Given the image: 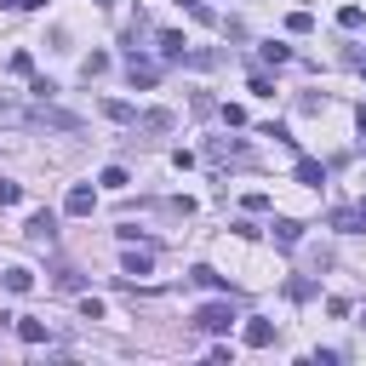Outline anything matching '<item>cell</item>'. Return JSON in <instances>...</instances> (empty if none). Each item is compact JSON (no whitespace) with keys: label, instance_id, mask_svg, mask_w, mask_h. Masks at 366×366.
<instances>
[{"label":"cell","instance_id":"4fadbf2b","mask_svg":"<svg viewBox=\"0 0 366 366\" xmlns=\"http://www.w3.org/2000/svg\"><path fill=\"white\" fill-rule=\"evenodd\" d=\"M263 63H274V69H281V63H292V46H281V40H269V46H263Z\"/></svg>","mask_w":366,"mask_h":366},{"label":"cell","instance_id":"52a82bcc","mask_svg":"<svg viewBox=\"0 0 366 366\" xmlns=\"http://www.w3.org/2000/svg\"><path fill=\"white\" fill-rule=\"evenodd\" d=\"M269 235H274V246H298V241H303V223L281 217V223H269Z\"/></svg>","mask_w":366,"mask_h":366},{"label":"cell","instance_id":"9c48e42d","mask_svg":"<svg viewBox=\"0 0 366 366\" xmlns=\"http://www.w3.org/2000/svg\"><path fill=\"white\" fill-rule=\"evenodd\" d=\"M298 183H309V189H320V183H327V166H320V160H298Z\"/></svg>","mask_w":366,"mask_h":366},{"label":"cell","instance_id":"8fae6325","mask_svg":"<svg viewBox=\"0 0 366 366\" xmlns=\"http://www.w3.org/2000/svg\"><path fill=\"white\" fill-rule=\"evenodd\" d=\"M137 126H144V132H172V115L166 109H149V115H137Z\"/></svg>","mask_w":366,"mask_h":366},{"label":"cell","instance_id":"277c9868","mask_svg":"<svg viewBox=\"0 0 366 366\" xmlns=\"http://www.w3.org/2000/svg\"><path fill=\"white\" fill-rule=\"evenodd\" d=\"M23 229H29V241H34V246H52V235H58V217H52V212H34Z\"/></svg>","mask_w":366,"mask_h":366},{"label":"cell","instance_id":"9a60e30c","mask_svg":"<svg viewBox=\"0 0 366 366\" xmlns=\"http://www.w3.org/2000/svg\"><path fill=\"white\" fill-rule=\"evenodd\" d=\"M98 183H103V189H126L132 177H126V166H103V177H98Z\"/></svg>","mask_w":366,"mask_h":366},{"label":"cell","instance_id":"7c38bea8","mask_svg":"<svg viewBox=\"0 0 366 366\" xmlns=\"http://www.w3.org/2000/svg\"><path fill=\"white\" fill-rule=\"evenodd\" d=\"M0 281H6V292H29V286H34V274H29V269H6Z\"/></svg>","mask_w":366,"mask_h":366},{"label":"cell","instance_id":"ffe728a7","mask_svg":"<svg viewBox=\"0 0 366 366\" xmlns=\"http://www.w3.org/2000/svg\"><path fill=\"white\" fill-rule=\"evenodd\" d=\"M286 29H292V34H309V29H315V18H309V12H292V18H286Z\"/></svg>","mask_w":366,"mask_h":366},{"label":"cell","instance_id":"30bf717a","mask_svg":"<svg viewBox=\"0 0 366 366\" xmlns=\"http://www.w3.org/2000/svg\"><path fill=\"white\" fill-rule=\"evenodd\" d=\"M18 338H23V343H46V327H40V320H29V315H18Z\"/></svg>","mask_w":366,"mask_h":366},{"label":"cell","instance_id":"2e32d148","mask_svg":"<svg viewBox=\"0 0 366 366\" xmlns=\"http://www.w3.org/2000/svg\"><path fill=\"white\" fill-rule=\"evenodd\" d=\"M23 201V183H12V177H0V206H18Z\"/></svg>","mask_w":366,"mask_h":366},{"label":"cell","instance_id":"603a6c76","mask_svg":"<svg viewBox=\"0 0 366 366\" xmlns=\"http://www.w3.org/2000/svg\"><path fill=\"white\" fill-rule=\"evenodd\" d=\"M355 126H360V132H366V103H360V109H355Z\"/></svg>","mask_w":366,"mask_h":366},{"label":"cell","instance_id":"d6986e66","mask_svg":"<svg viewBox=\"0 0 366 366\" xmlns=\"http://www.w3.org/2000/svg\"><path fill=\"white\" fill-rule=\"evenodd\" d=\"M338 23H343V29H360V23H366V12H360V6H343V12H338Z\"/></svg>","mask_w":366,"mask_h":366},{"label":"cell","instance_id":"6da1fadb","mask_svg":"<svg viewBox=\"0 0 366 366\" xmlns=\"http://www.w3.org/2000/svg\"><path fill=\"white\" fill-rule=\"evenodd\" d=\"M195 327L201 332H229V327H235V303H201L195 309Z\"/></svg>","mask_w":366,"mask_h":366},{"label":"cell","instance_id":"44dd1931","mask_svg":"<svg viewBox=\"0 0 366 366\" xmlns=\"http://www.w3.org/2000/svg\"><path fill=\"white\" fill-rule=\"evenodd\" d=\"M12 75H34V58L29 52H12Z\"/></svg>","mask_w":366,"mask_h":366},{"label":"cell","instance_id":"cb8c5ba5","mask_svg":"<svg viewBox=\"0 0 366 366\" xmlns=\"http://www.w3.org/2000/svg\"><path fill=\"white\" fill-rule=\"evenodd\" d=\"M92 6H115V0H92Z\"/></svg>","mask_w":366,"mask_h":366},{"label":"cell","instance_id":"7a4b0ae2","mask_svg":"<svg viewBox=\"0 0 366 366\" xmlns=\"http://www.w3.org/2000/svg\"><path fill=\"white\" fill-rule=\"evenodd\" d=\"M126 75H132V86H155V80H160V63L137 58V46H132V52H126Z\"/></svg>","mask_w":366,"mask_h":366},{"label":"cell","instance_id":"8992f818","mask_svg":"<svg viewBox=\"0 0 366 366\" xmlns=\"http://www.w3.org/2000/svg\"><path fill=\"white\" fill-rule=\"evenodd\" d=\"M241 338H246V349H269L274 343V327H269V320H246Z\"/></svg>","mask_w":366,"mask_h":366},{"label":"cell","instance_id":"ac0fdd59","mask_svg":"<svg viewBox=\"0 0 366 366\" xmlns=\"http://www.w3.org/2000/svg\"><path fill=\"white\" fill-rule=\"evenodd\" d=\"M189 281H195V286H223V281H217V269H206V263L189 269Z\"/></svg>","mask_w":366,"mask_h":366},{"label":"cell","instance_id":"ba28073f","mask_svg":"<svg viewBox=\"0 0 366 366\" xmlns=\"http://www.w3.org/2000/svg\"><path fill=\"white\" fill-rule=\"evenodd\" d=\"M120 269H126V274H137V281H144V274L155 269V252H126V258H120Z\"/></svg>","mask_w":366,"mask_h":366},{"label":"cell","instance_id":"7402d4cb","mask_svg":"<svg viewBox=\"0 0 366 366\" xmlns=\"http://www.w3.org/2000/svg\"><path fill=\"white\" fill-rule=\"evenodd\" d=\"M286 298H298V303H303V298H315V286H309V281H286Z\"/></svg>","mask_w":366,"mask_h":366},{"label":"cell","instance_id":"3957f363","mask_svg":"<svg viewBox=\"0 0 366 366\" xmlns=\"http://www.w3.org/2000/svg\"><path fill=\"white\" fill-rule=\"evenodd\" d=\"M92 206H98V189H92V183H75L69 201H63V212H69V217H86Z\"/></svg>","mask_w":366,"mask_h":366},{"label":"cell","instance_id":"5bb4252c","mask_svg":"<svg viewBox=\"0 0 366 366\" xmlns=\"http://www.w3.org/2000/svg\"><path fill=\"white\" fill-rule=\"evenodd\" d=\"M103 115H109V120H120V126H132V120H137V115H132V103H120V98H109V103H103Z\"/></svg>","mask_w":366,"mask_h":366},{"label":"cell","instance_id":"5b68a950","mask_svg":"<svg viewBox=\"0 0 366 366\" xmlns=\"http://www.w3.org/2000/svg\"><path fill=\"white\" fill-rule=\"evenodd\" d=\"M332 229H343V235H366V212L360 206H338L332 212Z\"/></svg>","mask_w":366,"mask_h":366},{"label":"cell","instance_id":"e0dca14e","mask_svg":"<svg viewBox=\"0 0 366 366\" xmlns=\"http://www.w3.org/2000/svg\"><path fill=\"white\" fill-rule=\"evenodd\" d=\"M103 69H109V58H103V52H92V58H86V63H80V75H86V80H98V75H103Z\"/></svg>","mask_w":366,"mask_h":366}]
</instances>
